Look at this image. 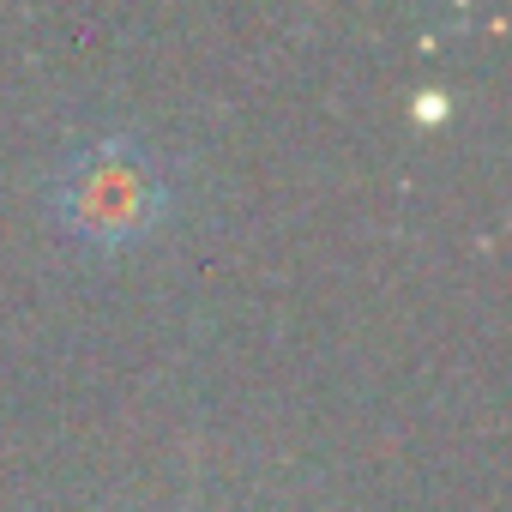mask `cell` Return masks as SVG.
Masks as SVG:
<instances>
[{"label": "cell", "instance_id": "1", "mask_svg": "<svg viewBox=\"0 0 512 512\" xmlns=\"http://www.w3.org/2000/svg\"><path fill=\"white\" fill-rule=\"evenodd\" d=\"M55 211L79 241L127 247V241L151 235L169 211L163 163L139 139H121V133L97 139L79 157H67V169L55 175Z\"/></svg>", "mask_w": 512, "mask_h": 512}]
</instances>
